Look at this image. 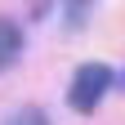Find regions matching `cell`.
Segmentation results:
<instances>
[{
  "label": "cell",
  "mask_w": 125,
  "mask_h": 125,
  "mask_svg": "<svg viewBox=\"0 0 125 125\" xmlns=\"http://www.w3.org/2000/svg\"><path fill=\"white\" fill-rule=\"evenodd\" d=\"M18 54H22V31H18V22L0 18V67H9Z\"/></svg>",
  "instance_id": "obj_2"
},
{
  "label": "cell",
  "mask_w": 125,
  "mask_h": 125,
  "mask_svg": "<svg viewBox=\"0 0 125 125\" xmlns=\"http://www.w3.org/2000/svg\"><path fill=\"white\" fill-rule=\"evenodd\" d=\"M107 89H112V72H107L103 62H85V67L76 72L72 89H67V103L76 107V112H94Z\"/></svg>",
  "instance_id": "obj_1"
},
{
  "label": "cell",
  "mask_w": 125,
  "mask_h": 125,
  "mask_svg": "<svg viewBox=\"0 0 125 125\" xmlns=\"http://www.w3.org/2000/svg\"><path fill=\"white\" fill-rule=\"evenodd\" d=\"M89 9H94V0H62V22L72 31H81L85 18H89Z\"/></svg>",
  "instance_id": "obj_3"
},
{
  "label": "cell",
  "mask_w": 125,
  "mask_h": 125,
  "mask_svg": "<svg viewBox=\"0 0 125 125\" xmlns=\"http://www.w3.org/2000/svg\"><path fill=\"white\" fill-rule=\"evenodd\" d=\"M9 125H49V116L40 112V107H22V112H13Z\"/></svg>",
  "instance_id": "obj_4"
}]
</instances>
